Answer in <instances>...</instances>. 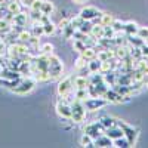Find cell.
<instances>
[{"instance_id":"4","label":"cell","mask_w":148,"mask_h":148,"mask_svg":"<svg viewBox=\"0 0 148 148\" xmlns=\"http://www.w3.org/2000/svg\"><path fill=\"white\" fill-rule=\"evenodd\" d=\"M83 104H84V107H86L88 111H98V110L104 108L108 104V101L104 96H89Z\"/></svg>"},{"instance_id":"17","label":"cell","mask_w":148,"mask_h":148,"mask_svg":"<svg viewBox=\"0 0 148 148\" xmlns=\"http://www.w3.org/2000/svg\"><path fill=\"white\" fill-rule=\"evenodd\" d=\"M113 21H114V16L110 14V12H102V15H101V18H99V22L101 25H104V27H108V25H111L113 24Z\"/></svg>"},{"instance_id":"2","label":"cell","mask_w":148,"mask_h":148,"mask_svg":"<svg viewBox=\"0 0 148 148\" xmlns=\"http://www.w3.org/2000/svg\"><path fill=\"white\" fill-rule=\"evenodd\" d=\"M62 70H64V65H62V61H61L56 55H49V67H47V71L51 74L52 80L58 79L62 76Z\"/></svg>"},{"instance_id":"11","label":"cell","mask_w":148,"mask_h":148,"mask_svg":"<svg viewBox=\"0 0 148 148\" xmlns=\"http://www.w3.org/2000/svg\"><path fill=\"white\" fill-rule=\"evenodd\" d=\"M28 21H30L28 15L22 14V12L14 15V18H12V24H14V25H19V27H27V22Z\"/></svg>"},{"instance_id":"31","label":"cell","mask_w":148,"mask_h":148,"mask_svg":"<svg viewBox=\"0 0 148 148\" xmlns=\"http://www.w3.org/2000/svg\"><path fill=\"white\" fill-rule=\"evenodd\" d=\"M39 51H40L42 55H47V56H49V55L53 53V45H51V43H43V45L40 46Z\"/></svg>"},{"instance_id":"13","label":"cell","mask_w":148,"mask_h":148,"mask_svg":"<svg viewBox=\"0 0 148 148\" xmlns=\"http://www.w3.org/2000/svg\"><path fill=\"white\" fill-rule=\"evenodd\" d=\"M80 56L86 61V62H89V61L95 59V58H96V47L86 46L84 51H82V52H80Z\"/></svg>"},{"instance_id":"45","label":"cell","mask_w":148,"mask_h":148,"mask_svg":"<svg viewBox=\"0 0 148 148\" xmlns=\"http://www.w3.org/2000/svg\"><path fill=\"white\" fill-rule=\"evenodd\" d=\"M145 43H148V40H147V42H145Z\"/></svg>"},{"instance_id":"27","label":"cell","mask_w":148,"mask_h":148,"mask_svg":"<svg viewBox=\"0 0 148 148\" xmlns=\"http://www.w3.org/2000/svg\"><path fill=\"white\" fill-rule=\"evenodd\" d=\"M31 36H33V34H31V31H30V30L24 28V30H21V31L18 33V42L27 43V42L30 40V37H31Z\"/></svg>"},{"instance_id":"6","label":"cell","mask_w":148,"mask_h":148,"mask_svg":"<svg viewBox=\"0 0 148 148\" xmlns=\"http://www.w3.org/2000/svg\"><path fill=\"white\" fill-rule=\"evenodd\" d=\"M84 133L90 135L93 139H96L99 135L105 133V127L101 125L99 120H98V121H92V123H88V125L84 126Z\"/></svg>"},{"instance_id":"18","label":"cell","mask_w":148,"mask_h":148,"mask_svg":"<svg viewBox=\"0 0 148 148\" xmlns=\"http://www.w3.org/2000/svg\"><path fill=\"white\" fill-rule=\"evenodd\" d=\"M117 76H119V74H116L113 70H111V71H108V73L104 74V82H105L108 86H114V84L117 83Z\"/></svg>"},{"instance_id":"32","label":"cell","mask_w":148,"mask_h":148,"mask_svg":"<svg viewBox=\"0 0 148 148\" xmlns=\"http://www.w3.org/2000/svg\"><path fill=\"white\" fill-rule=\"evenodd\" d=\"M113 147H119V148L123 147V148H126V147H130V144H129V141H127L125 136H121V138L113 141Z\"/></svg>"},{"instance_id":"19","label":"cell","mask_w":148,"mask_h":148,"mask_svg":"<svg viewBox=\"0 0 148 148\" xmlns=\"http://www.w3.org/2000/svg\"><path fill=\"white\" fill-rule=\"evenodd\" d=\"M127 43L130 46H136V47H142L145 40H142L141 37L138 34H135V36H127Z\"/></svg>"},{"instance_id":"24","label":"cell","mask_w":148,"mask_h":148,"mask_svg":"<svg viewBox=\"0 0 148 148\" xmlns=\"http://www.w3.org/2000/svg\"><path fill=\"white\" fill-rule=\"evenodd\" d=\"M114 59V58H113ZM113 59H105V61H101V67H99V73L105 74L108 71L113 70Z\"/></svg>"},{"instance_id":"1","label":"cell","mask_w":148,"mask_h":148,"mask_svg":"<svg viewBox=\"0 0 148 148\" xmlns=\"http://www.w3.org/2000/svg\"><path fill=\"white\" fill-rule=\"evenodd\" d=\"M36 79L33 76H27V77H21L19 82L16 83V86L10 92H14L16 95H27L28 92H31L36 86Z\"/></svg>"},{"instance_id":"44","label":"cell","mask_w":148,"mask_h":148,"mask_svg":"<svg viewBox=\"0 0 148 148\" xmlns=\"http://www.w3.org/2000/svg\"><path fill=\"white\" fill-rule=\"evenodd\" d=\"M2 6H3V5H2V3H0V8H2Z\"/></svg>"},{"instance_id":"40","label":"cell","mask_w":148,"mask_h":148,"mask_svg":"<svg viewBox=\"0 0 148 148\" xmlns=\"http://www.w3.org/2000/svg\"><path fill=\"white\" fill-rule=\"evenodd\" d=\"M6 51H8V46H6L5 40L0 37V56H3V55L6 53Z\"/></svg>"},{"instance_id":"28","label":"cell","mask_w":148,"mask_h":148,"mask_svg":"<svg viewBox=\"0 0 148 148\" xmlns=\"http://www.w3.org/2000/svg\"><path fill=\"white\" fill-rule=\"evenodd\" d=\"M113 30L116 31V34H120V33H125V22L120 21V19H114L113 24H111Z\"/></svg>"},{"instance_id":"9","label":"cell","mask_w":148,"mask_h":148,"mask_svg":"<svg viewBox=\"0 0 148 148\" xmlns=\"http://www.w3.org/2000/svg\"><path fill=\"white\" fill-rule=\"evenodd\" d=\"M105 135L111 139V141H114V139H119V138H121V136H125V133H123V129L119 126V125H116V126H113V127H108V129H105Z\"/></svg>"},{"instance_id":"35","label":"cell","mask_w":148,"mask_h":148,"mask_svg":"<svg viewBox=\"0 0 148 148\" xmlns=\"http://www.w3.org/2000/svg\"><path fill=\"white\" fill-rule=\"evenodd\" d=\"M86 67H88V62H86V61L79 55V58L76 59V64H74V68H76L77 71H82L83 68H86Z\"/></svg>"},{"instance_id":"30","label":"cell","mask_w":148,"mask_h":148,"mask_svg":"<svg viewBox=\"0 0 148 148\" xmlns=\"http://www.w3.org/2000/svg\"><path fill=\"white\" fill-rule=\"evenodd\" d=\"M83 21H84V19H83L80 15H74L73 18H70V25H71L74 30H79V27L83 24Z\"/></svg>"},{"instance_id":"16","label":"cell","mask_w":148,"mask_h":148,"mask_svg":"<svg viewBox=\"0 0 148 148\" xmlns=\"http://www.w3.org/2000/svg\"><path fill=\"white\" fill-rule=\"evenodd\" d=\"M138 24L135 22V21H127V22H125V33L127 34V36H135L138 33Z\"/></svg>"},{"instance_id":"41","label":"cell","mask_w":148,"mask_h":148,"mask_svg":"<svg viewBox=\"0 0 148 148\" xmlns=\"http://www.w3.org/2000/svg\"><path fill=\"white\" fill-rule=\"evenodd\" d=\"M34 2H36V0H21L22 6H24V8H28V9L33 6V3H34Z\"/></svg>"},{"instance_id":"5","label":"cell","mask_w":148,"mask_h":148,"mask_svg":"<svg viewBox=\"0 0 148 148\" xmlns=\"http://www.w3.org/2000/svg\"><path fill=\"white\" fill-rule=\"evenodd\" d=\"M84 21H95V19H99L101 18V15H102V10H99V9H96V8H93V6H86V8H83L82 10H80V14H79Z\"/></svg>"},{"instance_id":"12","label":"cell","mask_w":148,"mask_h":148,"mask_svg":"<svg viewBox=\"0 0 148 148\" xmlns=\"http://www.w3.org/2000/svg\"><path fill=\"white\" fill-rule=\"evenodd\" d=\"M90 36L96 40L104 39V25H101L99 22H95L92 25V30H90Z\"/></svg>"},{"instance_id":"14","label":"cell","mask_w":148,"mask_h":148,"mask_svg":"<svg viewBox=\"0 0 148 148\" xmlns=\"http://www.w3.org/2000/svg\"><path fill=\"white\" fill-rule=\"evenodd\" d=\"M88 86H89V77H86V76L74 77V88L76 89H88Z\"/></svg>"},{"instance_id":"43","label":"cell","mask_w":148,"mask_h":148,"mask_svg":"<svg viewBox=\"0 0 148 148\" xmlns=\"http://www.w3.org/2000/svg\"><path fill=\"white\" fill-rule=\"evenodd\" d=\"M2 73H3V67L0 65V77H2Z\"/></svg>"},{"instance_id":"39","label":"cell","mask_w":148,"mask_h":148,"mask_svg":"<svg viewBox=\"0 0 148 148\" xmlns=\"http://www.w3.org/2000/svg\"><path fill=\"white\" fill-rule=\"evenodd\" d=\"M42 6H43V0H36L30 9H31V10H39V12H42Z\"/></svg>"},{"instance_id":"26","label":"cell","mask_w":148,"mask_h":148,"mask_svg":"<svg viewBox=\"0 0 148 148\" xmlns=\"http://www.w3.org/2000/svg\"><path fill=\"white\" fill-rule=\"evenodd\" d=\"M99 67H101V61L98 59V58H95V59H92V61H89V62H88L89 73H98V71H99Z\"/></svg>"},{"instance_id":"37","label":"cell","mask_w":148,"mask_h":148,"mask_svg":"<svg viewBox=\"0 0 148 148\" xmlns=\"http://www.w3.org/2000/svg\"><path fill=\"white\" fill-rule=\"evenodd\" d=\"M62 34L65 36V39H73V34H74V28L71 25H67L64 30H62Z\"/></svg>"},{"instance_id":"34","label":"cell","mask_w":148,"mask_h":148,"mask_svg":"<svg viewBox=\"0 0 148 148\" xmlns=\"http://www.w3.org/2000/svg\"><path fill=\"white\" fill-rule=\"evenodd\" d=\"M73 47H74V51H77V52L80 53L82 51H84V49H86V45H84V42H83V40H77V39H74V40H73Z\"/></svg>"},{"instance_id":"10","label":"cell","mask_w":148,"mask_h":148,"mask_svg":"<svg viewBox=\"0 0 148 148\" xmlns=\"http://www.w3.org/2000/svg\"><path fill=\"white\" fill-rule=\"evenodd\" d=\"M22 3H21V0H9V2L6 3V9L9 14L12 15H16L19 14V12H22Z\"/></svg>"},{"instance_id":"7","label":"cell","mask_w":148,"mask_h":148,"mask_svg":"<svg viewBox=\"0 0 148 148\" xmlns=\"http://www.w3.org/2000/svg\"><path fill=\"white\" fill-rule=\"evenodd\" d=\"M117 125L123 129V133H125V138L129 141L130 147L136 142V138H138V130L136 129H133L130 125H126V123H123V121H119L117 120Z\"/></svg>"},{"instance_id":"33","label":"cell","mask_w":148,"mask_h":148,"mask_svg":"<svg viewBox=\"0 0 148 148\" xmlns=\"http://www.w3.org/2000/svg\"><path fill=\"white\" fill-rule=\"evenodd\" d=\"M92 25H93V22L92 21H83V24L79 27V30L84 34H90V30H92Z\"/></svg>"},{"instance_id":"21","label":"cell","mask_w":148,"mask_h":148,"mask_svg":"<svg viewBox=\"0 0 148 148\" xmlns=\"http://www.w3.org/2000/svg\"><path fill=\"white\" fill-rule=\"evenodd\" d=\"M56 24H53L51 19L49 21H46L45 24H43V30H45V36H51V34H53L55 31H56Z\"/></svg>"},{"instance_id":"22","label":"cell","mask_w":148,"mask_h":148,"mask_svg":"<svg viewBox=\"0 0 148 148\" xmlns=\"http://www.w3.org/2000/svg\"><path fill=\"white\" fill-rule=\"evenodd\" d=\"M74 98H76L77 101H80V102H84L89 98L88 89H76V92H74Z\"/></svg>"},{"instance_id":"25","label":"cell","mask_w":148,"mask_h":148,"mask_svg":"<svg viewBox=\"0 0 148 148\" xmlns=\"http://www.w3.org/2000/svg\"><path fill=\"white\" fill-rule=\"evenodd\" d=\"M99 121H101V125H102L105 129L113 127V126H116V125H117V120H116V119H113V117H108V116H105V117L99 119Z\"/></svg>"},{"instance_id":"15","label":"cell","mask_w":148,"mask_h":148,"mask_svg":"<svg viewBox=\"0 0 148 148\" xmlns=\"http://www.w3.org/2000/svg\"><path fill=\"white\" fill-rule=\"evenodd\" d=\"M93 144H95V147H113V141H111L105 133L99 135L96 139H93Z\"/></svg>"},{"instance_id":"8","label":"cell","mask_w":148,"mask_h":148,"mask_svg":"<svg viewBox=\"0 0 148 148\" xmlns=\"http://www.w3.org/2000/svg\"><path fill=\"white\" fill-rule=\"evenodd\" d=\"M56 113L59 117H62L65 120H71V104L61 98L56 102Z\"/></svg>"},{"instance_id":"36","label":"cell","mask_w":148,"mask_h":148,"mask_svg":"<svg viewBox=\"0 0 148 148\" xmlns=\"http://www.w3.org/2000/svg\"><path fill=\"white\" fill-rule=\"evenodd\" d=\"M136 34H138V36L141 37L142 40H145V42L148 40V28H147V27H139V28H138V33H136Z\"/></svg>"},{"instance_id":"23","label":"cell","mask_w":148,"mask_h":148,"mask_svg":"<svg viewBox=\"0 0 148 148\" xmlns=\"http://www.w3.org/2000/svg\"><path fill=\"white\" fill-rule=\"evenodd\" d=\"M28 47H30V51H39V46H40V37H37V36H31L30 37V40L27 42Z\"/></svg>"},{"instance_id":"3","label":"cell","mask_w":148,"mask_h":148,"mask_svg":"<svg viewBox=\"0 0 148 148\" xmlns=\"http://www.w3.org/2000/svg\"><path fill=\"white\" fill-rule=\"evenodd\" d=\"M86 113H88V110H86L83 102L77 99H74L71 102V120L74 123H82L86 119Z\"/></svg>"},{"instance_id":"20","label":"cell","mask_w":148,"mask_h":148,"mask_svg":"<svg viewBox=\"0 0 148 148\" xmlns=\"http://www.w3.org/2000/svg\"><path fill=\"white\" fill-rule=\"evenodd\" d=\"M55 12V5L52 2H47V0H43V6H42V14L45 15H49L51 16Z\"/></svg>"},{"instance_id":"42","label":"cell","mask_w":148,"mask_h":148,"mask_svg":"<svg viewBox=\"0 0 148 148\" xmlns=\"http://www.w3.org/2000/svg\"><path fill=\"white\" fill-rule=\"evenodd\" d=\"M74 3H77V5H83V3H86L88 0H73Z\"/></svg>"},{"instance_id":"38","label":"cell","mask_w":148,"mask_h":148,"mask_svg":"<svg viewBox=\"0 0 148 148\" xmlns=\"http://www.w3.org/2000/svg\"><path fill=\"white\" fill-rule=\"evenodd\" d=\"M67 25H70V19H68V18H62V19H61V21L58 22V25H56V27H58L61 31H62Z\"/></svg>"},{"instance_id":"29","label":"cell","mask_w":148,"mask_h":148,"mask_svg":"<svg viewBox=\"0 0 148 148\" xmlns=\"http://www.w3.org/2000/svg\"><path fill=\"white\" fill-rule=\"evenodd\" d=\"M80 144H82V147H95L93 138L88 133H83V136L80 138Z\"/></svg>"}]
</instances>
